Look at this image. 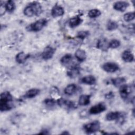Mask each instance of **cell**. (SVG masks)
<instances>
[{"label":"cell","mask_w":135,"mask_h":135,"mask_svg":"<svg viewBox=\"0 0 135 135\" xmlns=\"http://www.w3.org/2000/svg\"><path fill=\"white\" fill-rule=\"evenodd\" d=\"M39 133H40V134H49V133L48 131H47L46 129H45V130H43L42 131V132H40Z\"/></svg>","instance_id":"cell-33"},{"label":"cell","mask_w":135,"mask_h":135,"mask_svg":"<svg viewBox=\"0 0 135 135\" xmlns=\"http://www.w3.org/2000/svg\"><path fill=\"white\" fill-rule=\"evenodd\" d=\"M13 98L8 91L1 93L0 97V110L1 112L7 111L13 108Z\"/></svg>","instance_id":"cell-1"},{"label":"cell","mask_w":135,"mask_h":135,"mask_svg":"<svg viewBox=\"0 0 135 135\" xmlns=\"http://www.w3.org/2000/svg\"><path fill=\"white\" fill-rule=\"evenodd\" d=\"M83 22V20L79 16H76L71 18L69 21V25L71 28L75 27L80 25Z\"/></svg>","instance_id":"cell-16"},{"label":"cell","mask_w":135,"mask_h":135,"mask_svg":"<svg viewBox=\"0 0 135 135\" xmlns=\"http://www.w3.org/2000/svg\"><path fill=\"white\" fill-rule=\"evenodd\" d=\"M122 59L125 62L130 63L134 60V55L132 52L129 50H125L122 54Z\"/></svg>","instance_id":"cell-19"},{"label":"cell","mask_w":135,"mask_h":135,"mask_svg":"<svg viewBox=\"0 0 135 135\" xmlns=\"http://www.w3.org/2000/svg\"><path fill=\"white\" fill-rule=\"evenodd\" d=\"M30 57V54H26L23 52H21L16 54L15 56V60L18 64H23Z\"/></svg>","instance_id":"cell-15"},{"label":"cell","mask_w":135,"mask_h":135,"mask_svg":"<svg viewBox=\"0 0 135 135\" xmlns=\"http://www.w3.org/2000/svg\"><path fill=\"white\" fill-rule=\"evenodd\" d=\"M42 12V7L39 2L36 1L30 3L23 10L24 14L27 17L39 16Z\"/></svg>","instance_id":"cell-2"},{"label":"cell","mask_w":135,"mask_h":135,"mask_svg":"<svg viewBox=\"0 0 135 135\" xmlns=\"http://www.w3.org/2000/svg\"><path fill=\"white\" fill-rule=\"evenodd\" d=\"M81 82L85 84L93 85L96 83V79L93 75H87L83 77L81 80Z\"/></svg>","instance_id":"cell-22"},{"label":"cell","mask_w":135,"mask_h":135,"mask_svg":"<svg viewBox=\"0 0 135 135\" xmlns=\"http://www.w3.org/2000/svg\"><path fill=\"white\" fill-rule=\"evenodd\" d=\"M101 14V12L97 8H94L90 10L88 12V16L91 18H94L99 17Z\"/></svg>","instance_id":"cell-27"},{"label":"cell","mask_w":135,"mask_h":135,"mask_svg":"<svg viewBox=\"0 0 135 135\" xmlns=\"http://www.w3.org/2000/svg\"><path fill=\"white\" fill-rule=\"evenodd\" d=\"M51 13L53 17L61 16L64 14V9L61 6L56 4L52 7Z\"/></svg>","instance_id":"cell-13"},{"label":"cell","mask_w":135,"mask_h":135,"mask_svg":"<svg viewBox=\"0 0 135 135\" xmlns=\"http://www.w3.org/2000/svg\"><path fill=\"white\" fill-rule=\"evenodd\" d=\"M111 83L115 87H120L126 82V79L123 77H118L111 80Z\"/></svg>","instance_id":"cell-25"},{"label":"cell","mask_w":135,"mask_h":135,"mask_svg":"<svg viewBox=\"0 0 135 135\" xmlns=\"http://www.w3.org/2000/svg\"><path fill=\"white\" fill-rule=\"evenodd\" d=\"M106 109V105L103 103H99L90 108L89 112L91 114H97L103 112Z\"/></svg>","instance_id":"cell-9"},{"label":"cell","mask_w":135,"mask_h":135,"mask_svg":"<svg viewBox=\"0 0 135 135\" xmlns=\"http://www.w3.org/2000/svg\"><path fill=\"white\" fill-rule=\"evenodd\" d=\"M102 69L108 73H113L119 70V66L118 64L112 62H108L104 63L102 66Z\"/></svg>","instance_id":"cell-7"},{"label":"cell","mask_w":135,"mask_h":135,"mask_svg":"<svg viewBox=\"0 0 135 135\" xmlns=\"http://www.w3.org/2000/svg\"><path fill=\"white\" fill-rule=\"evenodd\" d=\"M62 134H69V133L68 132H63Z\"/></svg>","instance_id":"cell-34"},{"label":"cell","mask_w":135,"mask_h":135,"mask_svg":"<svg viewBox=\"0 0 135 135\" xmlns=\"http://www.w3.org/2000/svg\"><path fill=\"white\" fill-rule=\"evenodd\" d=\"M44 103L45 105L48 107H52L54 106L56 103H57V101L53 99H50L47 98L44 100Z\"/></svg>","instance_id":"cell-31"},{"label":"cell","mask_w":135,"mask_h":135,"mask_svg":"<svg viewBox=\"0 0 135 135\" xmlns=\"http://www.w3.org/2000/svg\"><path fill=\"white\" fill-rule=\"evenodd\" d=\"M72 60L73 56L71 54H66L61 57L60 60V62L63 65L67 66L71 63Z\"/></svg>","instance_id":"cell-23"},{"label":"cell","mask_w":135,"mask_h":135,"mask_svg":"<svg viewBox=\"0 0 135 135\" xmlns=\"http://www.w3.org/2000/svg\"><path fill=\"white\" fill-rule=\"evenodd\" d=\"M119 88V93L121 98L123 100H126L131 93L130 86L127 84H123Z\"/></svg>","instance_id":"cell-10"},{"label":"cell","mask_w":135,"mask_h":135,"mask_svg":"<svg viewBox=\"0 0 135 135\" xmlns=\"http://www.w3.org/2000/svg\"><path fill=\"white\" fill-rule=\"evenodd\" d=\"M97 47L102 51H107L109 49V42L108 40L105 38L99 39L97 43Z\"/></svg>","instance_id":"cell-14"},{"label":"cell","mask_w":135,"mask_h":135,"mask_svg":"<svg viewBox=\"0 0 135 135\" xmlns=\"http://www.w3.org/2000/svg\"><path fill=\"white\" fill-rule=\"evenodd\" d=\"M75 56L78 61L82 62L86 59V53L84 50L79 49L75 52Z\"/></svg>","instance_id":"cell-20"},{"label":"cell","mask_w":135,"mask_h":135,"mask_svg":"<svg viewBox=\"0 0 135 135\" xmlns=\"http://www.w3.org/2000/svg\"><path fill=\"white\" fill-rule=\"evenodd\" d=\"M107 121H116L119 122H124L125 119V114L119 111H111L108 113L105 116Z\"/></svg>","instance_id":"cell-4"},{"label":"cell","mask_w":135,"mask_h":135,"mask_svg":"<svg viewBox=\"0 0 135 135\" xmlns=\"http://www.w3.org/2000/svg\"><path fill=\"white\" fill-rule=\"evenodd\" d=\"M55 52V49L54 47L50 46H47L44 48L42 53V58L45 61L49 60L53 57Z\"/></svg>","instance_id":"cell-8"},{"label":"cell","mask_w":135,"mask_h":135,"mask_svg":"<svg viewBox=\"0 0 135 135\" xmlns=\"http://www.w3.org/2000/svg\"><path fill=\"white\" fill-rule=\"evenodd\" d=\"M123 19L126 22H130L134 19V12H128L124 14Z\"/></svg>","instance_id":"cell-29"},{"label":"cell","mask_w":135,"mask_h":135,"mask_svg":"<svg viewBox=\"0 0 135 135\" xmlns=\"http://www.w3.org/2000/svg\"><path fill=\"white\" fill-rule=\"evenodd\" d=\"M57 104L61 108L66 110H73L77 108L76 104L72 101L60 98L57 100Z\"/></svg>","instance_id":"cell-6"},{"label":"cell","mask_w":135,"mask_h":135,"mask_svg":"<svg viewBox=\"0 0 135 135\" xmlns=\"http://www.w3.org/2000/svg\"><path fill=\"white\" fill-rule=\"evenodd\" d=\"M4 7L6 11L9 13H12L14 11V10L16 8V5L13 1L10 0L7 1L5 3Z\"/></svg>","instance_id":"cell-24"},{"label":"cell","mask_w":135,"mask_h":135,"mask_svg":"<svg viewBox=\"0 0 135 135\" xmlns=\"http://www.w3.org/2000/svg\"><path fill=\"white\" fill-rule=\"evenodd\" d=\"M90 98L91 96L90 95L82 94L80 95L78 100L79 104L81 106H85L89 104L90 102Z\"/></svg>","instance_id":"cell-21"},{"label":"cell","mask_w":135,"mask_h":135,"mask_svg":"<svg viewBox=\"0 0 135 135\" xmlns=\"http://www.w3.org/2000/svg\"><path fill=\"white\" fill-rule=\"evenodd\" d=\"M121 45V42L119 40L117 39H112L109 42V48L117 49Z\"/></svg>","instance_id":"cell-28"},{"label":"cell","mask_w":135,"mask_h":135,"mask_svg":"<svg viewBox=\"0 0 135 135\" xmlns=\"http://www.w3.org/2000/svg\"><path fill=\"white\" fill-rule=\"evenodd\" d=\"M129 3L126 1H118L113 4V8L119 12H124L129 6Z\"/></svg>","instance_id":"cell-12"},{"label":"cell","mask_w":135,"mask_h":135,"mask_svg":"<svg viewBox=\"0 0 135 135\" xmlns=\"http://www.w3.org/2000/svg\"><path fill=\"white\" fill-rule=\"evenodd\" d=\"M114 97V94H113V93L112 92H109V93H107L106 94H105V98L108 99H111L113 98Z\"/></svg>","instance_id":"cell-32"},{"label":"cell","mask_w":135,"mask_h":135,"mask_svg":"<svg viewBox=\"0 0 135 135\" xmlns=\"http://www.w3.org/2000/svg\"><path fill=\"white\" fill-rule=\"evenodd\" d=\"M78 86L75 84H70L68 85L64 89V93L68 95H72L78 91Z\"/></svg>","instance_id":"cell-18"},{"label":"cell","mask_w":135,"mask_h":135,"mask_svg":"<svg viewBox=\"0 0 135 135\" xmlns=\"http://www.w3.org/2000/svg\"><path fill=\"white\" fill-rule=\"evenodd\" d=\"M67 75L70 78H75L80 73V68L78 65H71L67 71Z\"/></svg>","instance_id":"cell-11"},{"label":"cell","mask_w":135,"mask_h":135,"mask_svg":"<svg viewBox=\"0 0 135 135\" xmlns=\"http://www.w3.org/2000/svg\"><path fill=\"white\" fill-rule=\"evenodd\" d=\"M100 129V123L99 121L95 120L88 123L83 126V129L86 133L90 134L98 131Z\"/></svg>","instance_id":"cell-5"},{"label":"cell","mask_w":135,"mask_h":135,"mask_svg":"<svg viewBox=\"0 0 135 135\" xmlns=\"http://www.w3.org/2000/svg\"><path fill=\"white\" fill-rule=\"evenodd\" d=\"M90 34V32L88 31H81L78 33V35L76 37L80 38V40H83L85 38H86Z\"/></svg>","instance_id":"cell-30"},{"label":"cell","mask_w":135,"mask_h":135,"mask_svg":"<svg viewBox=\"0 0 135 135\" xmlns=\"http://www.w3.org/2000/svg\"><path fill=\"white\" fill-rule=\"evenodd\" d=\"M48 21L46 18H41L38 20L28 25L26 30L28 32H36L42 30L45 26L47 25Z\"/></svg>","instance_id":"cell-3"},{"label":"cell","mask_w":135,"mask_h":135,"mask_svg":"<svg viewBox=\"0 0 135 135\" xmlns=\"http://www.w3.org/2000/svg\"><path fill=\"white\" fill-rule=\"evenodd\" d=\"M40 92V90L38 89L33 88L28 90L26 92L24 95L23 98L25 99H32L37 96Z\"/></svg>","instance_id":"cell-17"},{"label":"cell","mask_w":135,"mask_h":135,"mask_svg":"<svg viewBox=\"0 0 135 135\" xmlns=\"http://www.w3.org/2000/svg\"><path fill=\"white\" fill-rule=\"evenodd\" d=\"M118 27V23L113 20H109L107 24L106 28L108 31H112L116 30Z\"/></svg>","instance_id":"cell-26"}]
</instances>
